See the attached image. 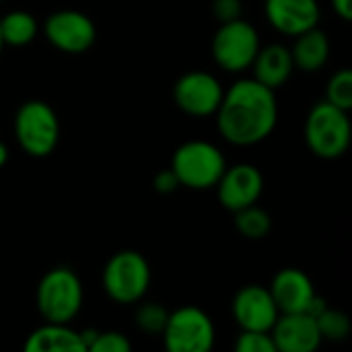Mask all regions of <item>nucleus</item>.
<instances>
[{
  "label": "nucleus",
  "instance_id": "nucleus-1",
  "mask_svg": "<svg viewBox=\"0 0 352 352\" xmlns=\"http://www.w3.org/2000/svg\"><path fill=\"white\" fill-rule=\"evenodd\" d=\"M219 134L233 146L264 142L278 124V101L272 89L252 78H237L225 89L214 113Z\"/></svg>",
  "mask_w": 352,
  "mask_h": 352
},
{
  "label": "nucleus",
  "instance_id": "nucleus-2",
  "mask_svg": "<svg viewBox=\"0 0 352 352\" xmlns=\"http://www.w3.org/2000/svg\"><path fill=\"white\" fill-rule=\"evenodd\" d=\"M85 291L78 274L68 266L47 270L37 283L35 305L43 322L70 324L82 309Z\"/></svg>",
  "mask_w": 352,
  "mask_h": 352
},
{
  "label": "nucleus",
  "instance_id": "nucleus-3",
  "mask_svg": "<svg viewBox=\"0 0 352 352\" xmlns=\"http://www.w3.org/2000/svg\"><path fill=\"white\" fill-rule=\"evenodd\" d=\"M12 132L16 144L29 157L43 159L50 157L60 142V120L50 103L29 99L19 105L12 120Z\"/></svg>",
  "mask_w": 352,
  "mask_h": 352
},
{
  "label": "nucleus",
  "instance_id": "nucleus-4",
  "mask_svg": "<svg viewBox=\"0 0 352 352\" xmlns=\"http://www.w3.org/2000/svg\"><path fill=\"white\" fill-rule=\"evenodd\" d=\"M151 266L136 250H122L113 254L101 274L105 295L118 305H136L151 289Z\"/></svg>",
  "mask_w": 352,
  "mask_h": 352
},
{
  "label": "nucleus",
  "instance_id": "nucleus-5",
  "mask_svg": "<svg viewBox=\"0 0 352 352\" xmlns=\"http://www.w3.org/2000/svg\"><path fill=\"white\" fill-rule=\"evenodd\" d=\"M351 138L349 111L332 105L326 99L311 107L305 120V142L316 157L324 161L340 159L349 151Z\"/></svg>",
  "mask_w": 352,
  "mask_h": 352
},
{
  "label": "nucleus",
  "instance_id": "nucleus-6",
  "mask_svg": "<svg viewBox=\"0 0 352 352\" xmlns=\"http://www.w3.org/2000/svg\"><path fill=\"white\" fill-rule=\"evenodd\" d=\"M227 159L223 151L208 140H188L179 144L171 157V169L179 179V186L190 190H212L223 171Z\"/></svg>",
  "mask_w": 352,
  "mask_h": 352
},
{
  "label": "nucleus",
  "instance_id": "nucleus-7",
  "mask_svg": "<svg viewBox=\"0 0 352 352\" xmlns=\"http://www.w3.org/2000/svg\"><path fill=\"white\" fill-rule=\"evenodd\" d=\"M260 47L262 43L258 29L250 21L239 16L235 21L221 23L212 37L210 54L221 70L229 74H239L252 68Z\"/></svg>",
  "mask_w": 352,
  "mask_h": 352
},
{
  "label": "nucleus",
  "instance_id": "nucleus-8",
  "mask_svg": "<svg viewBox=\"0 0 352 352\" xmlns=\"http://www.w3.org/2000/svg\"><path fill=\"white\" fill-rule=\"evenodd\" d=\"M161 338L167 352H210L217 340V330L204 309L184 305L169 311Z\"/></svg>",
  "mask_w": 352,
  "mask_h": 352
},
{
  "label": "nucleus",
  "instance_id": "nucleus-9",
  "mask_svg": "<svg viewBox=\"0 0 352 352\" xmlns=\"http://www.w3.org/2000/svg\"><path fill=\"white\" fill-rule=\"evenodd\" d=\"M43 35L52 47L74 56L93 47L97 39V27L89 14L74 8H62L43 21Z\"/></svg>",
  "mask_w": 352,
  "mask_h": 352
},
{
  "label": "nucleus",
  "instance_id": "nucleus-10",
  "mask_svg": "<svg viewBox=\"0 0 352 352\" xmlns=\"http://www.w3.org/2000/svg\"><path fill=\"white\" fill-rule=\"evenodd\" d=\"M223 85L212 72L190 70L173 85L175 105L192 118H210L217 113L223 99Z\"/></svg>",
  "mask_w": 352,
  "mask_h": 352
},
{
  "label": "nucleus",
  "instance_id": "nucleus-11",
  "mask_svg": "<svg viewBox=\"0 0 352 352\" xmlns=\"http://www.w3.org/2000/svg\"><path fill=\"white\" fill-rule=\"evenodd\" d=\"M214 188L219 202L227 210L237 212L245 206L258 204L264 192V175L252 163H237L231 167L227 165Z\"/></svg>",
  "mask_w": 352,
  "mask_h": 352
},
{
  "label": "nucleus",
  "instance_id": "nucleus-12",
  "mask_svg": "<svg viewBox=\"0 0 352 352\" xmlns=\"http://www.w3.org/2000/svg\"><path fill=\"white\" fill-rule=\"evenodd\" d=\"M231 316L239 330H258L270 332L276 324L280 311L270 295L268 287L245 285L241 287L231 301Z\"/></svg>",
  "mask_w": 352,
  "mask_h": 352
},
{
  "label": "nucleus",
  "instance_id": "nucleus-13",
  "mask_svg": "<svg viewBox=\"0 0 352 352\" xmlns=\"http://www.w3.org/2000/svg\"><path fill=\"white\" fill-rule=\"evenodd\" d=\"M264 16L280 35L297 37L318 27L322 8L318 0H264Z\"/></svg>",
  "mask_w": 352,
  "mask_h": 352
},
{
  "label": "nucleus",
  "instance_id": "nucleus-14",
  "mask_svg": "<svg viewBox=\"0 0 352 352\" xmlns=\"http://www.w3.org/2000/svg\"><path fill=\"white\" fill-rule=\"evenodd\" d=\"M276 352H314L320 349L322 334L314 316L301 314H280L270 330Z\"/></svg>",
  "mask_w": 352,
  "mask_h": 352
},
{
  "label": "nucleus",
  "instance_id": "nucleus-15",
  "mask_svg": "<svg viewBox=\"0 0 352 352\" xmlns=\"http://www.w3.org/2000/svg\"><path fill=\"white\" fill-rule=\"evenodd\" d=\"M268 289L280 314H307L314 299L318 297L311 278L299 268L278 270Z\"/></svg>",
  "mask_w": 352,
  "mask_h": 352
},
{
  "label": "nucleus",
  "instance_id": "nucleus-16",
  "mask_svg": "<svg viewBox=\"0 0 352 352\" xmlns=\"http://www.w3.org/2000/svg\"><path fill=\"white\" fill-rule=\"evenodd\" d=\"M252 70L258 82L276 91L278 87L287 85V80L293 76L295 62H293L291 50L283 43H270L266 47H260L252 64Z\"/></svg>",
  "mask_w": 352,
  "mask_h": 352
},
{
  "label": "nucleus",
  "instance_id": "nucleus-17",
  "mask_svg": "<svg viewBox=\"0 0 352 352\" xmlns=\"http://www.w3.org/2000/svg\"><path fill=\"white\" fill-rule=\"evenodd\" d=\"M25 352H85V342L80 332L70 328V324H52L45 322L43 326L35 328L25 344Z\"/></svg>",
  "mask_w": 352,
  "mask_h": 352
},
{
  "label": "nucleus",
  "instance_id": "nucleus-18",
  "mask_svg": "<svg viewBox=\"0 0 352 352\" xmlns=\"http://www.w3.org/2000/svg\"><path fill=\"white\" fill-rule=\"evenodd\" d=\"M291 56L295 68L303 72H318L330 60V39L326 31L314 27L295 37V45L291 47Z\"/></svg>",
  "mask_w": 352,
  "mask_h": 352
},
{
  "label": "nucleus",
  "instance_id": "nucleus-19",
  "mask_svg": "<svg viewBox=\"0 0 352 352\" xmlns=\"http://www.w3.org/2000/svg\"><path fill=\"white\" fill-rule=\"evenodd\" d=\"M39 33L37 19L27 10H10L0 16V35L4 45L23 47L29 45Z\"/></svg>",
  "mask_w": 352,
  "mask_h": 352
},
{
  "label": "nucleus",
  "instance_id": "nucleus-20",
  "mask_svg": "<svg viewBox=\"0 0 352 352\" xmlns=\"http://www.w3.org/2000/svg\"><path fill=\"white\" fill-rule=\"evenodd\" d=\"M235 229L241 237L260 241L272 231V217L258 204H252L235 212Z\"/></svg>",
  "mask_w": 352,
  "mask_h": 352
},
{
  "label": "nucleus",
  "instance_id": "nucleus-21",
  "mask_svg": "<svg viewBox=\"0 0 352 352\" xmlns=\"http://www.w3.org/2000/svg\"><path fill=\"white\" fill-rule=\"evenodd\" d=\"M316 322H318V330L322 334V340L344 342L351 336V318L340 309L326 307L320 316H316Z\"/></svg>",
  "mask_w": 352,
  "mask_h": 352
},
{
  "label": "nucleus",
  "instance_id": "nucleus-22",
  "mask_svg": "<svg viewBox=\"0 0 352 352\" xmlns=\"http://www.w3.org/2000/svg\"><path fill=\"white\" fill-rule=\"evenodd\" d=\"M169 311L161 305V303H142L138 305L136 314H134V324L140 332L148 334V336H161L165 324H167Z\"/></svg>",
  "mask_w": 352,
  "mask_h": 352
},
{
  "label": "nucleus",
  "instance_id": "nucleus-23",
  "mask_svg": "<svg viewBox=\"0 0 352 352\" xmlns=\"http://www.w3.org/2000/svg\"><path fill=\"white\" fill-rule=\"evenodd\" d=\"M326 101L332 105L351 111L352 109V70L351 68H340L336 70L328 85H326Z\"/></svg>",
  "mask_w": 352,
  "mask_h": 352
},
{
  "label": "nucleus",
  "instance_id": "nucleus-24",
  "mask_svg": "<svg viewBox=\"0 0 352 352\" xmlns=\"http://www.w3.org/2000/svg\"><path fill=\"white\" fill-rule=\"evenodd\" d=\"M233 349L235 352H276L270 332L258 330H241Z\"/></svg>",
  "mask_w": 352,
  "mask_h": 352
},
{
  "label": "nucleus",
  "instance_id": "nucleus-25",
  "mask_svg": "<svg viewBox=\"0 0 352 352\" xmlns=\"http://www.w3.org/2000/svg\"><path fill=\"white\" fill-rule=\"evenodd\" d=\"M91 352H130L132 342L128 340L126 334L116 332V330H105V332H95V338L89 346Z\"/></svg>",
  "mask_w": 352,
  "mask_h": 352
},
{
  "label": "nucleus",
  "instance_id": "nucleus-26",
  "mask_svg": "<svg viewBox=\"0 0 352 352\" xmlns=\"http://www.w3.org/2000/svg\"><path fill=\"white\" fill-rule=\"evenodd\" d=\"M210 8L219 23H229L243 14V0H212Z\"/></svg>",
  "mask_w": 352,
  "mask_h": 352
},
{
  "label": "nucleus",
  "instance_id": "nucleus-27",
  "mask_svg": "<svg viewBox=\"0 0 352 352\" xmlns=\"http://www.w3.org/2000/svg\"><path fill=\"white\" fill-rule=\"evenodd\" d=\"M153 188H155V192H159V194H173V192L179 188V179L175 177L173 169L169 167V169H163V171H159V173L155 175Z\"/></svg>",
  "mask_w": 352,
  "mask_h": 352
},
{
  "label": "nucleus",
  "instance_id": "nucleus-28",
  "mask_svg": "<svg viewBox=\"0 0 352 352\" xmlns=\"http://www.w3.org/2000/svg\"><path fill=\"white\" fill-rule=\"evenodd\" d=\"M334 12L342 19V21H351L352 19V0H330Z\"/></svg>",
  "mask_w": 352,
  "mask_h": 352
},
{
  "label": "nucleus",
  "instance_id": "nucleus-29",
  "mask_svg": "<svg viewBox=\"0 0 352 352\" xmlns=\"http://www.w3.org/2000/svg\"><path fill=\"white\" fill-rule=\"evenodd\" d=\"M8 155H10V153H8V146L0 140V169L8 163Z\"/></svg>",
  "mask_w": 352,
  "mask_h": 352
},
{
  "label": "nucleus",
  "instance_id": "nucleus-30",
  "mask_svg": "<svg viewBox=\"0 0 352 352\" xmlns=\"http://www.w3.org/2000/svg\"><path fill=\"white\" fill-rule=\"evenodd\" d=\"M2 50H4V41H2V35H0V54H2Z\"/></svg>",
  "mask_w": 352,
  "mask_h": 352
},
{
  "label": "nucleus",
  "instance_id": "nucleus-31",
  "mask_svg": "<svg viewBox=\"0 0 352 352\" xmlns=\"http://www.w3.org/2000/svg\"><path fill=\"white\" fill-rule=\"evenodd\" d=\"M0 2H4V0H0Z\"/></svg>",
  "mask_w": 352,
  "mask_h": 352
}]
</instances>
